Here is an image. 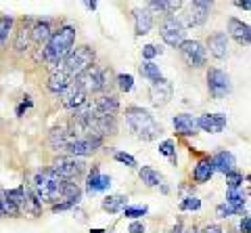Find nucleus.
<instances>
[{"label":"nucleus","instance_id":"obj_1","mask_svg":"<svg viewBox=\"0 0 251 233\" xmlns=\"http://www.w3.org/2000/svg\"><path fill=\"white\" fill-rule=\"evenodd\" d=\"M75 44V28L74 26H63L57 32H52L49 42L44 44V61L50 65H59Z\"/></svg>","mask_w":251,"mask_h":233},{"label":"nucleus","instance_id":"obj_2","mask_svg":"<svg viewBox=\"0 0 251 233\" xmlns=\"http://www.w3.org/2000/svg\"><path fill=\"white\" fill-rule=\"evenodd\" d=\"M63 183L65 181H63L52 168H44L40 173H36L31 191H34V196L38 198L40 204H57L61 200Z\"/></svg>","mask_w":251,"mask_h":233},{"label":"nucleus","instance_id":"obj_3","mask_svg":"<svg viewBox=\"0 0 251 233\" xmlns=\"http://www.w3.org/2000/svg\"><path fill=\"white\" fill-rule=\"evenodd\" d=\"M126 124L134 133V137L143 139V141H155L163 133L153 116L143 107H128L126 110Z\"/></svg>","mask_w":251,"mask_h":233},{"label":"nucleus","instance_id":"obj_4","mask_svg":"<svg viewBox=\"0 0 251 233\" xmlns=\"http://www.w3.org/2000/svg\"><path fill=\"white\" fill-rule=\"evenodd\" d=\"M92 65H94V51L90 46H77V49H72V53L59 63V67L69 78L80 76L82 72H86V69L92 67Z\"/></svg>","mask_w":251,"mask_h":233},{"label":"nucleus","instance_id":"obj_5","mask_svg":"<svg viewBox=\"0 0 251 233\" xmlns=\"http://www.w3.org/2000/svg\"><path fill=\"white\" fill-rule=\"evenodd\" d=\"M50 168L63 178V181H72V183H75L77 178L84 175L86 164H84V160H82V158H74V155H67V158H57V160L52 162V166H50Z\"/></svg>","mask_w":251,"mask_h":233},{"label":"nucleus","instance_id":"obj_6","mask_svg":"<svg viewBox=\"0 0 251 233\" xmlns=\"http://www.w3.org/2000/svg\"><path fill=\"white\" fill-rule=\"evenodd\" d=\"M103 145V139H92V137H72L69 141L61 147V151H65L74 158H84L94 151H99V147Z\"/></svg>","mask_w":251,"mask_h":233},{"label":"nucleus","instance_id":"obj_7","mask_svg":"<svg viewBox=\"0 0 251 233\" xmlns=\"http://www.w3.org/2000/svg\"><path fill=\"white\" fill-rule=\"evenodd\" d=\"M180 55H182L184 63L188 67H203L207 61V49L199 40H184L178 46Z\"/></svg>","mask_w":251,"mask_h":233},{"label":"nucleus","instance_id":"obj_8","mask_svg":"<svg viewBox=\"0 0 251 233\" xmlns=\"http://www.w3.org/2000/svg\"><path fill=\"white\" fill-rule=\"evenodd\" d=\"M184 23L180 21L176 15H168L166 21H163V26H161V38H163V42H166L168 46H174V49H178L180 44L184 42Z\"/></svg>","mask_w":251,"mask_h":233},{"label":"nucleus","instance_id":"obj_9","mask_svg":"<svg viewBox=\"0 0 251 233\" xmlns=\"http://www.w3.org/2000/svg\"><path fill=\"white\" fill-rule=\"evenodd\" d=\"M207 88H209V95L214 99L226 97L232 90L230 76L226 72H222V69H216V67L209 69V72H207Z\"/></svg>","mask_w":251,"mask_h":233},{"label":"nucleus","instance_id":"obj_10","mask_svg":"<svg viewBox=\"0 0 251 233\" xmlns=\"http://www.w3.org/2000/svg\"><path fill=\"white\" fill-rule=\"evenodd\" d=\"M61 97H63V105H65L67 110H77V107L88 101V95L82 90V87L74 80V78H72V82H69V87L61 92Z\"/></svg>","mask_w":251,"mask_h":233},{"label":"nucleus","instance_id":"obj_11","mask_svg":"<svg viewBox=\"0 0 251 233\" xmlns=\"http://www.w3.org/2000/svg\"><path fill=\"white\" fill-rule=\"evenodd\" d=\"M172 95H174V88H172L170 80H166V78H161L159 82H153L151 88H149V97H151L155 105H168Z\"/></svg>","mask_w":251,"mask_h":233},{"label":"nucleus","instance_id":"obj_12","mask_svg":"<svg viewBox=\"0 0 251 233\" xmlns=\"http://www.w3.org/2000/svg\"><path fill=\"white\" fill-rule=\"evenodd\" d=\"M226 114H203L197 118V126L199 130H205V133H222L224 126H226Z\"/></svg>","mask_w":251,"mask_h":233},{"label":"nucleus","instance_id":"obj_13","mask_svg":"<svg viewBox=\"0 0 251 233\" xmlns=\"http://www.w3.org/2000/svg\"><path fill=\"white\" fill-rule=\"evenodd\" d=\"M111 187V176L109 175H100L99 166H92L88 173V183H86V191L88 193H99V191H107Z\"/></svg>","mask_w":251,"mask_h":233},{"label":"nucleus","instance_id":"obj_14","mask_svg":"<svg viewBox=\"0 0 251 233\" xmlns=\"http://www.w3.org/2000/svg\"><path fill=\"white\" fill-rule=\"evenodd\" d=\"M172 124H174L176 133L184 135V137H193V135H197V130H199L197 118H195L193 114H178V116H174Z\"/></svg>","mask_w":251,"mask_h":233},{"label":"nucleus","instance_id":"obj_15","mask_svg":"<svg viewBox=\"0 0 251 233\" xmlns=\"http://www.w3.org/2000/svg\"><path fill=\"white\" fill-rule=\"evenodd\" d=\"M228 34H230L239 44L249 46V42H251V28H249V23H243V21L237 19V17H230V19H228Z\"/></svg>","mask_w":251,"mask_h":233},{"label":"nucleus","instance_id":"obj_16","mask_svg":"<svg viewBox=\"0 0 251 233\" xmlns=\"http://www.w3.org/2000/svg\"><path fill=\"white\" fill-rule=\"evenodd\" d=\"M207 49L216 59H224L228 55V34L216 32L207 38Z\"/></svg>","mask_w":251,"mask_h":233},{"label":"nucleus","instance_id":"obj_17","mask_svg":"<svg viewBox=\"0 0 251 233\" xmlns=\"http://www.w3.org/2000/svg\"><path fill=\"white\" fill-rule=\"evenodd\" d=\"M92 105L99 116H115L117 110H120V99L115 95H100Z\"/></svg>","mask_w":251,"mask_h":233},{"label":"nucleus","instance_id":"obj_18","mask_svg":"<svg viewBox=\"0 0 251 233\" xmlns=\"http://www.w3.org/2000/svg\"><path fill=\"white\" fill-rule=\"evenodd\" d=\"M153 28V15L149 9H134V32L136 36H145Z\"/></svg>","mask_w":251,"mask_h":233},{"label":"nucleus","instance_id":"obj_19","mask_svg":"<svg viewBox=\"0 0 251 233\" xmlns=\"http://www.w3.org/2000/svg\"><path fill=\"white\" fill-rule=\"evenodd\" d=\"M211 166H214V170H218V173L226 175L237 168V160H234V155L230 151H218L214 158H211Z\"/></svg>","mask_w":251,"mask_h":233},{"label":"nucleus","instance_id":"obj_20","mask_svg":"<svg viewBox=\"0 0 251 233\" xmlns=\"http://www.w3.org/2000/svg\"><path fill=\"white\" fill-rule=\"evenodd\" d=\"M69 82H72V78H69V76L59 67V69H54V72L50 74L49 82H46V88H49L50 92H57V95H61V92L69 87Z\"/></svg>","mask_w":251,"mask_h":233},{"label":"nucleus","instance_id":"obj_21","mask_svg":"<svg viewBox=\"0 0 251 233\" xmlns=\"http://www.w3.org/2000/svg\"><path fill=\"white\" fill-rule=\"evenodd\" d=\"M126 206H128V196H122V193H115V196H107V198L103 200V210L109 212V214L122 212Z\"/></svg>","mask_w":251,"mask_h":233},{"label":"nucleus","instance_id":"obj_22","mask_svg":"<svg viewBox=\"0 0 251 233\" xmlns=\"http://www.w3.org/2000/svg\"><path fill=\"white\" fill-rule=\"evenodd\" d=\"M214 173H216V170H214V166H211V158H203L201 162H197V166H195L193 178L197 183H207Z\"/></svg>","mask_w":251,"mask_h":233},{"label":"nucleus","instance_id":"obj_23","mask_svg":"<svg viewBox=\"0 0 251 233\" xmlns=\"http://www.w3.org/2000/svg\"><path fill=\"white\" fill-rule=\"evenodd\" d=\"M61 200H63V202H69L72 206L80 204V200H82V189L77 187V183H72V181H65V183H63Z\"/></svg>","mask_w":251,"mask_h":233},{"label":"nucleus","instance_id":"obj_24","mask_svg":"<svg viewBox=\"0 0 251 233\" xmlns=\"http://www.w3.org/2000/svg\"><path fill=\"white\" fill-rule=\"evenodd\" d=\"M50 36H52V29H50L49 21H38L36 26L31 28V40L36 44H46Z\"/></svg>","mask_w":251,"mask_h":233},{"label":"nucleus","instance_id":"obj_25","mask_svg":"<svg viewBox=\"0 0 251 233\" xmlns=\"http://www.w3.org/2000/svg\"><path fill=\"white\" fill-rule=\"evenodd\" d=\"M23 210L29 212L31 216H38V214H40V210H42V204L34 196L31 187H23Z\"/></svg>","mask_w":251,"mask_h":233},{"label":"nucleus","instance_id":"obj_26","mask_svg":"<svg viewBox=\"0 0 251 233\" xmlns=\"http://www.w3.org/2000/svg\"><path fill=\"white\" fill-rule=\"evenodd\" d=\"M138 176H140V181H143L147 187H157V185H161L163 183V176L159 170H155L151 166H143L138 170Z\"/></svg>","mask_w":251,"mask_h":233},{"label":"nucleus","instance_id":"obj_27","mask_svg":"<svg viewBox=\"0 0 251 233\" xmlns=\"http://www.w3.org/2000/svg\"><path fill=\"white\" fill-rule=\"evenodd\" d=\"M138 72H140V76H143V78H147L149 82H159L163 78L159 65H155L153 61H145V63L138 67Z\"/></svg>","mask_w":251,"mask_h":233},{"label":"nucleus","instance_id":"obj_28","mask_svg":"<svg viewBox=\"0 0 251 233\" xmlns=\"http://www.w3.org/2000/svg\"><path fill=\"white\" fill-rule=\"evenodd\" d=\"M207 13L209 9H203V6H191V11H188V17H186V26H201V23H205L207 19Z\"/></svg>","mask_w":251,"mask_h":233},{"label":"nucleus","instance_id":"obj_29","mask_svg":"<svg viewBox=\"0 0 251 233\" xmlns=\"http://www.w3.org/2000/svg\"><path fill=\"white\" fill-rule=\"evenodd\" d=\"M159 153L166 155V158L172 162V164H178V155H176V143L172 141V139H166V141L159 143Z\"/></svg>","mask_w":251,"mask_h":233},{"label":"nucleus","instance_id":"obj_30","mask_svg":"<svg viewBox=\"0 0 251 233\" xmlns=\"http://www.w3.org/2000/svg\"><path fill=\"white\" fill-rule=\"evenodd\" d=\"M13 23H15V19L11 17V15H4V17H0V46L9 40V34H11V29H13Z\"/></svg>","mask_w":251,"mask_h":233},{"label":"nucleus","instance_id":"obj_31","mask_svg":"<svg viewBox=\"0 0 251 233\" xmlns=\"http://www.w3.org/2000/svg\"><path fill=\"white\" fill-rule=\"evenodd\" d=\"M0 202H2V214H9V216H19L21 210L15 206V202L6 196V191H0Z\"/></svg>","mask_w":251,"mask_h":233},{"label":"nucleus","instance_id":"obj_32","mask_svg":"<svg viewBox=\"0 0 251 233\" xmlns=\"http://www.w3.org/2000/svg\"><path fill=\"white\" fill-rule=\"evenodd\" d=\"M29 36H31V29L25 26V23H23L21 29H19V34H17V40H15V49H17L19 53L27 49V44H29Z\"/></svg>","mask_w":251,"mask_h":233},{"label":"nucleus","instance_id":"obj_33","mask_svg":"<svg viewBox=\"0 0 251 233\" xmlns=\"http://www.w3.org/2000/svg\"><path fill=\"white\" fill-rule=\"evenodd\" d=\"M226 204L232 206L237 212H243V208H245V198H243V193H239V191H228Z\"/></svg>","mask_w":251,"mask_h":233},{"label":"nucleus","instance_id":"obj_34","mask_svg":"<svg viewBox=\"0 0 251 233\" xmlns=\"http://www.w3.org/2000/svg\"><path fill=\"white\" fill-rule=\"evenodd\" d=\"M226 183H228V191H239V187L243 185V175L239 173L237 168L230 170V173H226Z\"/></svg>","mask_w":251,"mask_h":233},{"label":"nucleus","instance_id":"obj_35","mask_svg":"<svg viewBox=\"0 0 251 233\" xmlns=\"http://www.w3.org/2000/svg\"><path fill=\"white\" fill-rule=\"evenodd\" d=\"M117 87H120L122 92H130L132 88H134V76L132 74H117Z\"/></svg>","mask_w":251,"mask_h":233},{"label":"nucleus","instance_id":"obj_36","mask_svg":"<svg viewBox=\"0 0 251 233\" xmlns=\"http://www.w3.org/2000/svg\"><path fill=\"white\" fill-rule=\"evenodd\" d=\"M122 212H124V216H128V219L136 221V219H140V216H145L149 212V208L147 206H126Z\"/></svg>","mask_w":251,"mask_h":233},{"label":"nucleus","instance_id":"obj_37","mask_svg":"<svg viewBox=\"0 0 251 233\" xmlns=\"http://www.w3.org/2000/svg\"><path fill=\"white\" fill-rule=\"evenodd\" d=\"M201 208V200L195 196H188L180 202V210H199Z\"/></svg>","mask_w":251,"mask_h":233},{"label":"nucleus","instance_id":"obj_38","mask_svg":"<svg viewBox=\"0 0 251 233\" xmlns=\"http://www.w3.org/2000/svg\"><path fill=\"white\" fill-rule=\"evenodd\" d=\"M157 55H161V49L155 44H145L143 46V59L145 61H153Z\"/></svg>","mask_w":251,"mask_h":233},{"label":"nucleus","instance_id":"obj_39","mask_svg":"<svg viewBox=\"0 0 251 233\" xmlns=\"http://www.w3.org/2000/svg\"><path fill=\"white\" fill-rule=\"evenodd\" d=\"M6 196H9L15 206L19 208V210H23V187H17V189H6Z\"/></svg>","mask_w":251,"mask_h":233},{"label":"nucleus","instance_id":"obj_40","mask_svg":"<svg viewBox=\"0 0 251 233\" xmlns=\"http://www.w3.org/2000/svg\"><path fill=\"white\" fill-rule=\"evenodd\" d=\"M113 158H115L117 162H122V164H126V166H136V158H134V155H130V153L115 151V155H113Z\"/></svg>","mask_w":251,"mask_h":233},{"label":"nucleus","instance_id":"obj_41","mask_svg":"<svg viewBox=\"0 0 251 233\" xmlns=\"http://www.w3.org/2000/svg\"><path fill=\"white\" fill-rule=\"evenodd\" d=\"M216 214L220 216V219H226V216H232V214H239V212L234 210L232 206H228V204L224 202V204H220V206L216 208Z\"/></svg>","mask_w":251,"mask_h":233},{"label":"nucleus","instance_id":"obj_42","mask_svg":"<svg viewBox=\"0 0 251 233\" xmlns=\"http://www.w3.org/2000/svg\"><path fill=\"white\" fill-rule=\"evenodd\" d=\"M149 11H155V13H168V4L166 0H149Z\"/></svg>","mask_w":251,"mask_h":233},{"label":"nucleus","instance_id":"obj_43","mask_svg":"<svg viewBox=\"0 0 251 233\" xmlns=\"http://www.w3.org/2000/svg\"><path fill=\"white\" fill-rule=\"evenodd\" d=\"M130 233H145V223H140V221H132L130 223V227H128Z\"/></svg>","mask_w":251,"mask_h":233},{"label":"nucleus","instance_id":"obj_44","mask_svg":"<svg viewBox=\"0 0 251 233\" xmlns=\"http://www.w3.org/2000/svg\"><path fill=\"white\" fill-rule=\"evenodd\" d=\"M241 233H251V216L245 214L241 221Z\"/></svg>","mask_w":251,"mask_h":233},{"label":"nucleus","instance_id":"obj_45","mask_svg":"<svg viewBox=\"0 0 251 233\" xmlns=\"http://www.w3.org/2000/svg\"><path fill=\"white\" fill-rule=\"evenodd\" d=\"M197 233H199V231H197ZM201 233H224V231H222V227H220V225H207V227L203 229Z\"/></svg>","mask_w":251,"mask_h":233},{"label":"nucleus","instance_id":"obj_46","mask_svg":"<svg viewBox=\"0 0 251 233\" xmlns=\"http://www.w3.org/2000/svg\"><path fill=\"white\" fill-rule=\"evenodd\" d=\"M82 4L86 6V9H88V11H97V6H99V0H82Z\"/></svg>","mask_w":251,"mask_h":233},{"label":"nucleus","instance_id":"obj_47","mask_svg":"<svg viewBox=\"0 0 251 233\" xmlns=\"http://www.w3.org/2000/svg\"><path fill=\"white\" fill-rule=\"evenodd\" d=\"M234 4L243 11H251V0H234Z\"/></svg>","mask_w":251,"mask_h":233},{"label":"nucleus","instance_id":"obj_48","mask_svg":"<svg viewBox=\"0 0 251 233\" xmlns=\"http://www.w3.org/2000/svg\"><path fill=\"white\" fill-rule=\"evenodd\" d=\"M195 6H203V9H209L211 4H214V0H191Z\"/></svg>","mask_w":251,"mask_h":233},{"label":"nucleus","instance_id":"obj_49","mask_svg":"<svg viewBox=\"0 0 251 233\" xmlns=\"http://www.w3.org/2000/svg\"><path fill=\"white\" fill-rule=\"evenodd\" d=\"M27 107H31V101H29V97L23 99V103L17 107V116H21V114H23V110H27Z\"/></svg>","mask_w":251,"mask_h":233},{"label":"nucleus","instance_id":"obj_50","mask_svg":"<svg viewBox=\"0 0 251 233\" xmlns=\"http://www.w3.org/2000/svg\"><path fill=\"white\" fill-rule=\"evenodd\" d=\"M182 233H197V229H195V227H188V229H182Z\"/></svg>","mask_w":251,"mask_h":233},{"label":"nucleus","instance_id":"obj_51","mask_svg":"<svg viewBox=\"0 0 251 233\" xmlns=\"http://www.w3.org/2000/svg\"><path fill=\"white\" fill-rule=\"evenodd\" d=\"M0 216H2V202H0Z\"/></svg>","mask_w":251,"mask_h":233}]
</instances>
